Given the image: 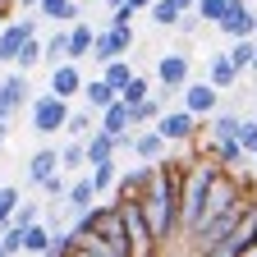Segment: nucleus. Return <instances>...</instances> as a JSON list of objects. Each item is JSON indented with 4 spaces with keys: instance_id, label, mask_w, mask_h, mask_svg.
Listing matches in <instances>:
<instances>
[{
    "instance_id": "17",
    "label": "nucleus",
    "mask_w": 257,
    "mask_h": 257,
    "mask_svg": "<svg viewBox=\"0 0 257 257\" xmlns=\"http://www.w3.org/2000/svg\"><path fill=\"white\" fill-rule=\"evenodd\" d=\"M96 198H101V188L92 184V175H78V179H69V193H64V207H69V216H78V211H87Z\"/></svg>"
},
{
    "instance_id": "30",
    "label": "nucleus",
    "mask_w": 257,
    "mask_h": 257,
    "mask_svg": "<svg viewBox=\"0 0 257 257\" xmlns=\"http://www.w3.org/2000/svg\"><path fill=\"white\" fill-rule=\"evenodd\" d=\"M42 55H46V42H37V32H32V37L23 42V51H19V69H32V64H42Z\"/></svg>"
},
{
    "instance_id": "38",
    "label": "nucleus",
    "mask_w": 257,
    "mask_h": 257,
    "mask_svg": "<svg viewBox=\"0 0 257 257\" xmlns=\"http://www.w3.org/2000/svg\"><path fill=\"white\" fill-rule=\"evenodd\" d=\"M14 220H19V225H32V220H42V207H37V202H19Z\"/></svg>"
},
{
    "instance_id": "10",
    "label": "nucleus",
    "mask_w": 257,
    "mask_h": 257,
    "mask_svg": "<svg viewBox=\"0 0 257 257\" xmlns=\"http://www.w3.org/2000/svg\"><path fill=\"white\" fill-rule=\"evenodd\" d=\"M152 179H156V161H143V166L119 170V179H115V198H143V193L152 188Z\"/></svg>"
},
{
    "instance_id": "18",
    "label": "nucleus",
    "mask_w": 257,
    "mask_h": 257,
    "mask_svg": "<svg viewBox=\"0 0 257 257\" xmlns=\"http://www.w3.org/2000/svg\"><path fill=\"white\" fill-rule=\"evenodd\" d=\"M83 101H87V106H92L96 115H101V110H106L110 101H119V87H115V83H110L106 74H101V78H87V83H83Z\"/></svg>"
},
{
    "instance_id": "5",
    "label": "nucleus",
    "mask_w": 257,
    "mask_h": 257,
    "mask_svg": "<svg viewBox=\"0 0 257 257\" xmlns=\"http://www.w3.org/2000/svg\"><path fill=\"white\" fill-rule=\"evenodd\" d=\"M134 51V23H106V28H96V42H92V60L96 64H106L115 55H128Z\"/></svg>"
},
{
    "instance_id": "20",
    "label": "nucleus",
    "mask_w": 257,
    "mask_h": 257,
    "mask_svg": "<svg viewBox=\"0 0 257 257\" xmlns=\"http://www.w3.org/2000/svg\"><path fill=\"white\" fill-rule=\"evenodd\" d=\"M55 170H64L60 166V147H42V152H32V161H28V179L42 188V179L46 175H55Z\"/></svg>"
},
{
    "instance_id": "16",
    "label": "nucleus",
    "mask_w": 257,
    "mask_h": 257,
    "mask_svg": "<svg viewBox=\"0 0 257 257\" xmlns=\"http://www.w3.org/2000/svg\"><path fill=\"white\" fill-rule=\"evenodd\" d=\"M239 74H243V69L230 60V51H216V55H207V78H211L220 92H230V87L239 83Z\"/></svg>"
},
{
    "instance_id": "1",
    "label": "nucleus",
    "mask_w": 257,
    "mask_h": 257,
    "mask_svg": "<svg viewBox=\"0 0 257 257\" xmlns=\"http://www.w3.org/2000/svg\"><path fill=\"white\" fill-rule=\"evenodd\" d=\"M225 175V166L216 156H202V161H193V166L184 170V207H179V239H188L193 230L202 225L207 216V202H211V188L216 179Z\"/></svg>"
},
{
    "instance_id": "19",
    "label": "nucleus",
    "mask_w": 257,
    "mask_h": 257,
    "mask_svg": "<svg viewBox=\"0 0 257 257\" xmlns=\"http://www.w3.org/2000/svg\"><path fill=\"white\" fill-rule=\"evenodd\" d=\"M202 128H207V138H211V143H225V138H239L243 119H239L234 110H216L211 119H202Z\"/></svg>"
},
{
    "instance_id": "34",
    "label": "nucleus",
    "mask_w": 257,
    "mask_h": 257,
    "mask_svg": "<svg viewBox=\"0 0 257 257\" xmlns=\"http://www.w3.org/2000/svg\"><path fill=\"white\" fill-rule=\"evenodd\" d=\"M252 55H257V37H234V46H230V60L239 64V69H248V64H252Z\"/></svg>"
},
{
    "instance_id": "7",
    "label": "nucleus",
    "mask_w": 257,
    "mask_h": 257,
    "mask_svg": "<svg viewBox=\"0 0 257 257\" xmlns=\"http://www.w3.org/2000/svg\"><path fill=\"white\" fill-rule=\"evenodd\" d=\"M156 128H161V134H166L170 143H188V138L202 128V115H193L188 106H179V110H161Z\"/></svg>"
},
{
    "instance_id": "37",
    "label": "nucleus",
    "mask_w": 257,
    "mask_h": 257,
    "mask_svg": "<svg viewBox=\"0 0 257 257\" xmlns=\"http://www.w3.org/2000/svg\"><path fill=\"white\" fill-rule=\"evenodd\" d=\"M239 143H243V152H248V156L257 152V115H252V119H243V128H239Z\"/></svg>"
},
{
    "instance_id": "47",
    "label": "nucleus",
    "mask_w": 257,
    "mask_h": 257,
    "mask_svg": "<svg viewBox=\"0 0 257 257\" xmlns=\"http://www.w3.org/2000/svg\"><path fill=\"white\" fill-rule=\"evenodd\" d=\"M5 5H14V0H5Z\"/></svg>"
},
{
    "instance_id": "24",
    "label": "nucleus",
    "mask_w": 257,
    "mask_h": 257,
    "mask_svg": "<svg viewBox=\"0 0 257 257\" xmlns=\"http://www.w3.org/2000/svg\"><path fill=\"white\" fill-rule=\"evenodd\" d=\"M87 175H92V184L96 188H115V179H119V166H115V156H101V161H87Z\"/></svg>"
},
{
    "instance_id": "48",
    "label": "nucleus",
    "mask_w": 257,
    "mask_h": 257,
    "mask_svg": "<svg viewBox=\"0 0 257 257\" xmlns=\"http://www.w3.org/2000/svg\"><path fill=\"white\" fill-rule=\"evenodd\" d=\"M0 188H5V184H0Z\"/></svg>"
},
{
    "instance_id": "46",
    "label": "nucleus",
    "mask_w": 257,
    "mask_h": 257,
    "mask_svg": "<svg viewBox=\"0 0 257 257\" xmlns=\"http://www.w3.org/2000/svg\"><path fill=\"white\" fill-rule=\"evenodd\" d=\"M252 166H257V152H252Z\"/></svg>"
},
{
    "instance_id": "25",
    "label": "nucleus",
    "mask_w": 257,
    "mask_h": 257,
    "mask_svg": "<svg viewBox=\"0 0 257 257\" xmlns=\"http://www.w3.org/2000/svg\"><path fill=\"white\" fill-rule=\"evenodd\" d=\"M147 19H152L156 28H179L184 10L175 5V0H152V10H147Z\"/></svg>"
},
{
    "instance_id": "27",
    "label": "nucleus",
    "mask_w": 257,
    "mask_h": 257,
    "mask_svg": "<svg viewBox=\"0 0 257 257\" xmlns=\"http://www.w3.org/2000/svg\"><path fill=\"white\" fill-rule=\"evenodd\" d=\"M51 234H55L51 225H42V220H32L28 230H23V252H46V248H51Z\"/></svg>"
},
{
    "instance_id": "31",
    "label": "nucleus",
    "mask_w": 257,
    "mask_h": 257,
    "mask_svg": "<svg viewBox=\"0 0 257 257\" xmlns=\"http://www.w3.org/2000/svg\"><path fill=\"white\" fill-rule=\"evenodd\" d=\"M119 96H124V101H128V106H138V101H147V96H152V78H143V74H134V78H128V83H124V92H119Z\"/></svg>"
},
{
    "instance_id": "13",
    "label": "nucleus",
    "mask_w": 257,
    "mask_h": 257,
    "mask_svg": "<svg viewBox=\"0 0 257 257\" xmlns=\"http://www.w3.org/2000/svg\"><path fill=\"white\" fill-rule=\"evenodd\" d=\"M28 69H19V74H10V78H0V110H5L10 119L28 106Z\"/></svg>"
},
{
    "instance_id": "35",
    "label": "nucleus",
    "mask_w": 257,
    "mask_h": 257,
    "mask_svg": "<svg viewBox=\"0 0 257 257\" xmlns=\"http://www.w3.org/2000/svg\"><path fill=\"white\" fill-rule=\"evenodd\" d=\"M42 193H46V198H60V202H64V193H69V170L46 175V179H42Z\"/></svg>"
},
{
    "instance_id": "29",
    "label": "nucleus",
    "mask_w": 257,
    "mask_h": 257,
    "mask_svg": "<svg viewBox=\"0 0 257 257\" xmlns=\"http://www.w3.org/2000/svg\"><path fill=\"white\" fill-rule=\"evenodd\" d=\"M161 110H166V101H161L156 92L147 96V101H138V106H134V119H138V128H143V124H156V119H161Z\"/></svg>"
},
{
    "instance_id": "3",
    "label": "nucleus",
    "mask_w": 257,
    "mask_h": 257,
    "mask_svg": "<svg viewBox=\"0 0 257 257\" xmlns=\"http://www.w3.org/2000/svg\"><path fill=\"white\" fill-rule=\"evenodd\" d=\"M119 211H124V234H128L134 257H152V252H161V248H156V234H152V225H147L143 202H138V198H119Z\"/></svg>"
},
{
    "instance_id": "43",
    "label": "nucleus",
    "mask_w": 257,
    "mask_h": 257,
    "mask_svg": "<svg viewBox=\"0 0 257 257\" xmlns=\"http://www.w3.org/2000/svg\"><path fill=\"white\" fill-rule=\"evenodd\" d=\"M0 257H10V252H5V239H0Z\"/></svg>"
},
{
    "instance_id": "14",
    "label": "nucleus",
    "mask_w": 257,
    "mask_h": 257,
    "mask_svg": "<svg viewBox=\"0 0 257 257\" xmlns=\"http://www.w3.org/2000/svg\"><path fill=\"white\" fill-rule=\"evenodd\" d=\"M216 28H220L230 42H234V37H257V14L243 5V0H234V5H230V14H225Z\"/></svg>"
},
{
    "instance_id": "44",
    "label": "nucleus",
    "mask_w": 257,
    "mask_h": 257,
    "mask_svg": "<svg viewBox=\"0 0 257 257\" xmlns=\"http://www.w3.org/2000/svg\"><path fill=\"white\" fill-rule=\"evenodd\" d=\"M23 5H42V0H23Z\"/></svg>"
},
{
    "instance_id": "8",
    "label": "nucleus",
    "mask_w": 257,
    "mask_h": 257,
    "mask_svg": "<svg viewBox=\"0 0 257 257\" xmlns=\"http://www.w3.org/2000/svg\"><path fill=\"white\" fill-rule=\"evenodd\" d=\"M193 78V64H188V55H179V51H166V55H156V83L161 87H175V92H184V83Z\"/></svg>"
},
{
    "instance_id": "12",
    "label": "nucleus",
    "mask_w": 257,
    "mask_h": 257,
    "mask_svg": "<svg viewBox=\"0 0 257 257\" xmlns=\"http://www.w3.org/2000/svg\"><path fill=\"white\" fill-rule=\"evenodd\" d=\"M96 128H106V134H115V138L134 134V128H138V119H134V106H128L124 96H119V101H110L101 115H96Z\"/></svg>"
},
{
    "instance_id": "45",
    "label": "nucleus",
    "mask_w": 257,
    "mask_h": 257,
    "mask_svg": "<svg viewBox=\"0 0 257 257\" xmlns=\"http://www.w3.org/2000/svg\"><path fill=\"white\" fill-rule=\"evenodd\" d=\"M5 119H10V115H5V110H0V124H5Z\"/></svg>"
},
{
    "instance_id": "39",
    "label": "nucleus",
    "mask_w": 257,
    "mask_h": 257,
    "mask_svg": "<svg viewBox=\"0 0 257 257\" xmlns=\"http://www.w3.org/2000/svg\"><path fill=\"white\" fill-rule=\"evenodd\" d=\"M10 10H14V5H5V0H0V28L10 23Z\"/></svg>"
},
{
    "instance_id": "6",
    "label": "nucleus",
    "mask_w": 257,
    "mask_h": 257,
    "mask_svg": "<svg viewBox=\"0 0 257 257\" xmlns=\"http://www.w3.org/2000/svg\"><path fill=\"white\" fill-rule=\"evenodd\" d=\"M179 106H188L193 115H202V119H211L216 110H220V87L211 83V78H198V83H184V92H179Z\"/></svg>"
},
{
    "instance_id": "23",
    "label": "nucleus",
    "mask_w": 257,
    "mask_h": 257,
    "mask_svg": "<svg viewBox=\"0 0 257 257\" xmlns=\"http://www.w3.org/2000/svg\"><path fill=\"white\" fill-rule=\"evenodd\" d=\"M211 156L220 161V166H230V170H239L243 161H252V156L243 152V143H239V138H225V143H211Z\"/></svg>"
},
{
    "instance_id": "9",
    "label": "nucleus",
    "mask_w": 257,
    "mask_h": 257,
    "mask_svg": "<svg viewBox=\"0 0 257 257\" xmlns=\"http://www.w3.org/2000/svg\"><path fill=\"white\" fill-rule=\"evenodd\" d=\"M37 32V19H10L5 28H0V60L5 64H14L19 60V51H23V42Z\"/></svg>"
},
{
    "instance_id": "26",
    "label": "nucleus",
    "mask_w": 257,
    "mask_h": 257,
    "mask_svg": "<svg viewBox=\"0 0 257 257\" xmlns=\"http://www.w3.org/2000/svg\"><path fill=\"white\" fill-rule=\"evenodd\" d=\"M60 166L64 170H83L87 166V138H69L60 147Z\"/></svg>"
},
{
    "instance_id": "4",
    "label": "nucleus",
    "mask_w": 257,
    "mask_h": 257,
    "mask_svg": "<svg viewBox=\"0 0 257 257\" xmlns=\"http://www.w3.org/2000/svg\"><path fill=\"white\" fill-rule=\"evenodd\" d=\"M92 234L110 243V257H134V248H128V234H124V211H119V198L96 207V230H92ZM83 239H87V234H83Z\"/></svg>"
},
{
    "instance_id": "32",
    "label": "nucleus",
    "mask_w": 257,
    "mask_h": 257,
    "mask_svg": "<svg viewBox=\"0 0 257 257\" xmlns=\"http://www.w3.org/2000/svg\"><path fill=\"white\" fill-rule=\"evenodd\" d=\"M92 124H96V110L87 106V110L69 115V124H64V134H69V138H87V134H92Z\"/></svg>"
},
{
    "instance_id": "42",
    "label": "nucleus",
    "mask_w": 257,
    "mask_h": 257,
    "mask_svg": "<svg viewBox=\"0 0 257 257\" xmlns=\"http://www.w3.org/2000/svg\"><path fill=\"white\" fill-rule=\"evenodd\" d=\"M248 74H257V55H252V64H248Z\"/></svg>"
},
{
    "instance_id": "40",
    "label": "nucleus",
    "mask_w": 257,
    "mask_h": 257,
    "mask_svg": "<svg viewBox=\"0 0 257 257\" xmlns=\"http://www.w3.org/2000/svg\"><path fill=\"white\" fill-rule=\"evenodd\" d=\"M128 5H134L138 14H147V10H152V0H128Z\"/></svg>"
},
{
    "instance_id": "21",
    "label": "nucleus",
    "mask_w": 257,
    "mask_h": 257,
    "mask_svg": "<svg viewBox=\"0 0 257 257\" xmlns=\"http://www.w3.org/2000/svg\"><path fill=\"white\" fill-rule=\"evenodd\" d=\"M92 42H96V28L92 23H69V60H87L92 55Z\"/></svg>"
},
{
    "instance_id": "28",
    "label": "nucleus",
    "mask_w": 257,
    "mask_h": 257,
    "mask_svg": "<svg viewBox=\"0 0 257 257\" xmlns=\"http://www.w3.org/2000/svg\"><path fill=\"white\" fill-rule=\"evenodd\" d=\"M101 74H106V78H110V83H115V87L124 92V83L134 78V64H128L124 55H115V60H106V64H101Z\"/></svg>"
},
{
    "instance_id": "33",
    "label": "nucleus",
    "mask_w": 257,
    "mask_h": 257,
    "mask_svg": "<svg viewBox=\"0 0 257 257\" xmlns=\"http://www.w3.org/2000/svg\"><path fill=\"white\" fill-rule=\"evenodd\" d=\"M19 202H23V193H19V188H10V184H5V188H0V230H5V225L14 220V211H19Z\"/></svg>"
},
{
    "instance_id": "11",
    "label": "nucleus",
    "mask_w": 257,
    "mask_h": 257,
    "mask_svg": "<svg viewBox=\"0 0 257 257\" xmlns=\"http://www.w3.org/2000/svg\"><path fill=\"white\" fill-rule=\"evenodd\" d=\"M134 156H138V161H161V156H170V138L161 134L156 124H143V128H134Z\"/></svg>"
},
{
    "instance_id": "15",
    "label": "nucleus",
    "mask_w": 257,
    "mask_h": 257,
    "mask_svg": "<svg viewBox=\"0 0 257 257\" xmlns=\"http://www.w3.org/2000/svg\"><path fill=\"white\" fill-rule=\"evenodd\" d=\"M83 74H78V60H60L55 64V69H51V92H60V96H69V101H74V96H83Z\"/></svg>"
},
{
    "instance_id": "41",
    "label": "nucleus",
    "mask_w": 257,
    "mask_h": 257,
    "mask_svg": "<svg viewBox=\"0 0 257 257\" xmlns=\"http://www.w3.org/2000/svg\"><path fill=\"white\" fill-rule=\"evenodd\" d=\"M5 138H10V119H5V124H0V147H5Z\"/></svg>"
},
{
    "instance_id": "36",
    "label": "nucleus",
    "mask_w": 257,
    "mask_h": 257,
    "mask_svg": "<svg viewBox=\"0 0 257 257\" xmlns=\"http://www.w3.org/2000/svg\"><path fill=\"white\" fill-rule=\"evenodd\" d=\"M230 5H234V0H198V14L207 23H220L225 14H230Z\"/></svg>"
},
{
    "instance_id": "22",
    "label": "nucleus",
    "mask_w": 257,
    "mask_h": 257,
    "mask_svg": "<svg viewBox=\"0 0 257 257\" xmlns=\"http://www.w3.org/2000/svg\"><path fill=\"white\" fill-rule=\"evenodd\" d=\"M60 60H69V23H55V32L46 37V55H42V64H51V69H55Z\"/></svg>"
},
{
    "instance_id": "2",
    "label": "nucleus",
    "mask_w": 257,
    "mask_h": 257,
    "mask_svg": "<svg viewBox=\"0 0 257 257\" xmlns=\"http://www.w3.org/2000/svg\"><path fill=\"white\" fill-rule=\"evenodd\" d=\"M69 96H60V92H42V96H32L28 101V119H32V134H42V138H55L64 134V124H69Z\"/></svg>"
}]
</instances>
